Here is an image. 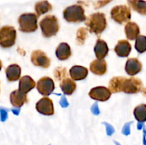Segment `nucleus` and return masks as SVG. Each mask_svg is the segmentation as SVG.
Returning a JSON list of instances; mask_svg holds the SVG:
<instances>
[{
  "label": "nucleus",
  "instance_id": "nucleus-30",
  "mask_svg": "<svg viewBox=\"0 0 146 145\" xmlns=\"http://www.w3.org/2000/svg\"><path fill=\"white\" fill-rule=\"evenodd\" d=\"M130 125L131 124L130 123H127L126 125L124 126V127L123 128V130H122V133L125 136H128L131 134V130H130Z\"/></svg>",
  "mask_w": 146,
  "mask_h": 145
},
{
  "label": "nucleus",
  "instance_id": "nucleus-24",
  "mask_svg": "<svg viewBox=\"0 0 146 145\" xmlns=\"http://www.w3.org/2000/svg\"><path fill=\"white\" fill-rule=\"evenodd\" d=\"M128 2L134 11H137L141 15H145L146 2L144 0H128Z\"/></svg>",
  "mask_w": 146,
  "mask_h": 145
},
{
  "label": "nucleus",
  "instance_id": "nucleus-5",
  "mask_svg": "<svg viewBox=\"0 0 146 145\" xmlns=\"http://www.w3.org/2000/svg\"><path fill=\"white\" fill-rule=\"evenodd\" d=\"M38 16L34 13H25L19 17L18 23L19 24V30L24 33L34 32L38 28L37 24Z\"/></svg>",
  "mask_w": 146,
  "mask_h": 145
},
{
  "label": "nucleus",
  "instance_id": "nucleus-12",
  "mask_svg": "<svg viewBox=\"0 0 146 145\" xmlns=\"http://www.w3.org/2000/svg\"><path fill=\"white\" fill-rule=\"evenodd\" d=\"M143 65L137 58H128L126 61L125 71L129 75H135L142 71Z\"/></svg>",
  "mask_w": 146,
  "mask_h": 145
},
{
  "label": "nucleus",
  "instance_id": "nucleus-32",
  "mask_svg": "<svg viewBox=\"0 0 146 145\" xmlns=\"http://www.w3.org/2000/svg\"><path fill=\"white\" fill-rule=\"evenodd\" d=\"M60 104L63 106V107H66L68 105V102H67V100L65 99V98H63L62 100L60 102Z\"/></svg>",
  "mask_w": 146,
  "mask_h": 145
},
{
  "label": "nucleus",
  "instance_id": "nucleus-23",
  "mask_svg": "<svg viewBox=\"0 0 146 145\" xmlns=\"http://www.w3.org/2000/svg\"><path fill=\"white\" fill-rule=\"evenodd\" d=\"M34 8H35L36 16L38 17L41 14H46V13L51 11L52 10V5L47 0H43V1H40L36 3Z\"/></svg>",
  "mask_w": 146,
  "mask_h": 145
},
{
  "label": "nucleus",
  "instance_id": "nucleus-8",
  "mask_svg": "<svg viewBox=\"0 0 146 145\" xmlns=\"http://www.w3.org/2000/svg\"><path fill=\"white\" fill-rule=\"evenodd\" d=\"M31 61L35 66L43 68H48L51 65V59L41 50L33 51L31 55Z\"/></svg>",
  "mask_w": 146,
  "mask_h": 145
},
{
  "label": "nucleus",
  "instance_id": "nucleus-3",
  "mask_svg": "<svg viewBox=\"0 0 146 145\" xmlns=\"http://www.w3.org/2000/svg\"><path fill=\"white\" fill-rule=\"evenodd\" d=\"M40 28L42 35L46 38L56 36L59 30V24L56 16L54 15H46L40 21Z\"/></svg>",
  "mask_w": 146,
  "mask_h": 145
},
{
  "label": "nucleus",
  "instance_id": "nucleus-31",
  "mask_svg": "<svg viewBox=\"0 0 146 145\" xmlns=\"http://www.w3.org/2000/svg\"><path fill=\"white\" fill-rule=\"evenodd\" d=\"M1 120L4 121L7 117V113L6 112V111L1 110Z\"/></svg>",
  "mask_w": 146,
  "mask_h": 145
},
{
  "label": "nucleus",
  "instance_id": "nucleus-7",
  "mask_svg": "<svg viewBox=\"0 0 146 145\" xmlns=\"http://www.w3.org/2000/svg\"><path fill=\"white\" fill-rule=\"evenodd\" d=\"M111 16L113 20L119 24L128 22L131 18V9L126 5L115 6L111 9Z\"/></svg>",
  "mask_w": 146,
  "mask_h": 145
},
{
  "label": "nucleus",
  "instance_id": "nucleus-19",
  "mask_svg": "<svg viewBox=\"0 0 146 145\" xmlns=\"http://www.w3.org/2000/svg\"><path fill=\"white\" fill-rule=\"evenodd\" d=\"M72 55L71 49L67 43H61L56 49V55L60 61H66Z\"/></svg>",
  "mask_w": 146,
  "mask_h": 145
},
{
  "label": "nucleus",
  "instance_id": "nucleus-13",
  "mask_svg": "<svg viewBox=\"0 0 146 145\" xmlns=\"http://www.w3.org/2000/svg\"><path fill=\"white\" fill-rule=\"evenodd\" d=\"M27 101V94L23 93L19 90H15L10 94V102L14 107H21Z\"/></svg>",
  "mask_w": 146,
  "mask_h": 145
},
{
  "label": "nucleus",
  "instance_id": "nucleus-15",
  "mask_svg": "<svg viewBox=\"0 0 146 145\" xmlns=\"http://www.w3.org/2000/svg\"><path fill=\"white\" fill-rule=\"evenodd\" d=\"M131 44L127 40H121L118 42L115 46L114 51L117 55L119 57H128L131 53Z\"/></svg>",
  "mask_w": 146,
  "mask_h": 145
},
{
  "label": "nucleus",
  "instance_id": "nucleus-1",
  "mask_svg": "<svg viewBox=\"0 0 146 145\" xmlns=\"http://www.w3.org/2000/svg\"><path fill=\"white\" fill-rule=\"evenodd\" d=\"M108 89L112 93L123 92L127 94H136L143 90V85L138 78L115 76L110 80Z\"/></svg>",
  "mask_w": 146,
  "mask_h": 145
},
{
  "label": "nucleus",
  "instance_id": "nucleus-28",
  "mask_svg": "<svg viewBox=\"0 0 146 145\" xmlns=\"http://www.w3.org/2000/svg\"><path fill=\"white\" fill-rule=\"evenodd\" d=\"M87 36H88L87 28H84V27L78 28L76 34V43L78 45H83L85 43Z\"/></svg>",
  "mask_w": 146,
  "mask_h": 145
},
{
  "label": "nucleus",
  "instance_id": "nucleus-29",
  "mask_svg": "<svg viewBox=\"0 0 146 145\" xmlns=\"http://www.w3.org/2000/svg\"><path fill=\"white\" fill-rule=\"evenodd\" d=\"M106 134L108 136H111L115 132V129L111 125H108V123L106 124Z\"/></svg>",
  "mask_w": 146,
  "mask_h": 145
},
{
  "label": "nucleus",
  "instance_id": "nucleus-14",
  "mask_svg": "<svg viewBox=\"0 0 146 145\" xmlns=\"http://www.w3.org/2000/svg\"><path fill=\"white\" fill-rule=\"evenodd\" d=\"M90 71L97 75H104L107 72V63L104 59H96L90 64Z\"/></svg>",
  "mask_w": 146,
  "mask_h": 145
},
{
  "label": "nucleus",
  "instance_id": "nucleus-16",
  "mask_svg": "<svg viewBox=\"0 0 146 145\" xmlns=\"http://www.w3.org/2000/svg\"><path fill=\"white\" fill-rule=\"evenodd\" d=\"M88 70L86 67L81 65H74L70 69L69 74L73 80H81L86 78Z\"/></svg>",
  "mask_w": 146,
  "mask_h": 145
},
{
  "label": "nucleus",
  "instance_id": "nucleus-27",
  "mask_svg": "<svg viewBox=\"0 0 146 145\" xmlns=\"http://www.w3.org/2000/svg\"><path fill=\"white\" fill-rule=\"evenodd\" d=\"M68 77V74L67 72V70L64 67H58L54 70V78L58 82H61Z\"/></svg>",
  "mask_w": 146,
  "mask_h": 145
},
{
  "label": "nucleus",
  "instance_id": "nucleus-9",
  "mask_svg": "<svg viewBox=\"0 0 146 145\" xmlns=\"http://www.w3.org/2000/svg\"><path fill=\"white\" fill-rule=\"evenodd\" d=\"M37 90L41 95L48 96L52 93L55 88L54 80L49 77H43L40 78L36 84Z\"/></svg>",
  "mask_w": 146,
  "mask_h": 145
},
{
  "label": "nucleus",
  "instance_id": "nucleus-26",
  "mask_svg": "<svg viewBox=\"0 0 146 145\" xmlns=\"http://www.w3.org/2000/svg\"><path fill=\"white\" fill-rule=\"evenodd\" d=\"M145 36H138L136 38H135V48L136 51H138L139 53H143L145 51L146 47H145Z\"/></svg>",
  "mask_w": 146,
  "mask_h": 145
},
{
  "label": "nucleus",
  "instance_id": "nucleus-6",
  "mask_svg": "<svg viewBox=\"0 0 146 145\" xmlns=\"http://www.w3.org/2000/svg\"><path fill=\"white\" fill-rule=\"evenodd\" d=\"M17 31L11 26H4L0 28V46L3 48H11L15 44Z\"/></svg>",
  "mask_w": 146,
  "mask_h": 145
},
{
  "label": "nucleus",
  "instance_id": "nucleus-11",
  "mask_svg": "<svg viewBox=\"0 0 146 145\" xmlns=\"http://www.w3.org/2000/svg\"><path fill=\"white\" fill-rule=\"evenodd\" d=\"M88 95L91 98L97 101L105 102L111 96V92L108 88L104 86H97L90 90Z\"/></svg>",
  "mask_w": 146,
  "mask_h": 145
},
{
  "label": "nucleus",
  "instance_id": "nucleus-10",
  "mask_svg": "<svg viewBox=\"0 0 146 145\" xmlns=\"http://www.w3.org/2000/svg\"><path fill=\"white\" fill-rule=\"evenodd\" d=\"M36 109L38 112L44 115L51 116L54 114V107L52 100L47 97L41 98L37 102L36 104Z\"/></svg>",
  "mask_w": 146,
  "mask_h": 145
},
{
  "label": "nucleus",
  "instance_id": "nucleus-17",
  "mask_svg": "<svg viewBox=\"0 0 146 145\" xmlns=\"http://www.w3.org/2000/svg\"><path fill=\"white\" fill-rule=\"evenodd\" d=\"M36 86V82L29 75H24L19 78V90L23 93H28L29 91L34 89Z\"/></svg>",
  "mask_w": 146,
  "mask_h": 145
},
{
  "label": "nucleus",
  "instance_id": "nucleus-22",
  "mask_svg": "<svg viewBox=\"0 0 146 145\" xmlns=\"http://www.w3.org/2000/svg\"><path fill=\"white\" fill-rule=\"evenodd\" d=\"M60 88L65 95H71L76 89V84L71 78H65L60 82Z\"/></svg>",
  "mask_w": 146,
  "mask_h": 145
},
{
  "label": "nucleus",
  "instance_id": "nucleus-4",
  "mask_svg": "<svg viewBox=\"0 0 146 145\" xmlns=\"http://www.w3.org/2000/svg\"><path fill=\"white\" fill-rule=\"evenodd\" d=\"M63 15L64 19L69 23H80L86 18L84 7L78 4L66 7L63 12Z\"/></svg>",
  "mask_w": 146,
  "mask_h": 145
},
{
  "label": "nucleus",
  "instance_id": "nucleus-25",
  "mask_svg": "<svg viewBox=\"0 0 146 145\" xmlns=\"http://www.w3.org/2000/svg\"><path fill=\"white\" fill-rule=\"evenodd\" d=\"M134 116L139 122H144L146 120V105L141 104L138 105L133 110Z\"/></svg>",
  "mask_w": 146,
  "mask_h": 145
},
{
  "label": "nucleus",
  "instance_id": "nucleus-2",
  "mask_svg": "<svg viewBox=\"0 0 146 145\" xmlns=\"http://www.w3.org/2000/svg\"><path fill=\"white\" fill-rule=\"evenodd\" d=\"M85 24L90 32L99 36L105 31L107 27V21L105 14L102 12L94 13L86 18Z\"/></svg>",
  "mask_w": 146,
  "mask_h": 145
},
{
  "label": "nucleus",
  "instance_id": "nucleus-35",
  "mask_svg": "<svg viewBox=\"0 0 146 145\" xmlns=\"http://www.w3.org/2000/svg\"><path fill=\"white\" fill-rule=\"evenodd\" d=\"M1 68H2V63H1V60H0V71L1 70Z\"/></svg>",
  "mask_w": 146,
  "mask_h": 145
},
{
  "label": "nucleus",
  "instance_id": "nucleus-18",
  "mask_svg": "<svg viewBox=\"0 0 146 145\" xmlns=\"http://www.w3.org/2000/svg\"><path fill=\"white\" fill-rule=\"evenodd\" d=\"M108 48L107 43L101 38L97 40L96 45L94 46V53L98 59H104L108 53Z\"/></svg>",
  "mask_w": 146,
  "mask_h": 145
},
{
  "label": "nucleus",
  "instance_id": "nucleus-34",
  "mask_svg": "<svg viewBox=\"0 0 146 145\" xmlns=\"http://www.w3.org/2000/svg\"><path fill=\"white\" fill-rule=\"evenodd\" d=\"M114 143L115 144V145H121V144L119 143V142H116V141H114Z\"/></svg>",
  "mask_w": 146,
  "mask_h": 145
},
{
  "label": "nucleus",
  "instance_id": "nucleus-21",
  "mask_svg": "<svg viewBox=\"0 0 146 145\" xmlns=\"http://www.w3.org/2000/svg\"><path fill=\"white\" fill-rule=\"evenodd\" d=\"M125 33L128 40H135L139 36L140 28L138 24L133 21H128L125 26Z\"/></svg>",
  "mask_w": 146,
  "mask_h": 145
},
{
  "label": "nucleus",
  "instance_id": "nucleus-33",
  "mask_svg": "<svg viewBox=\"0 0 146 145\" xmlns=\"http://www.w3.org/2000/svg\"><path fill=\"white\" fill-rule=\"evenodd\" d=\"M110 1H111V0H104V1H100V2H98V7H102V6L105 5L106 4H107L108 2H109Z\"/></svg>",
  "mask_w": 146,
  "mask_h": 145
},
{
  "label": "nucleus",
  "instance_id": "nucleus-20",
  "mask_svg": "<svg viewBox=\"0 0 146 145\" xmlns=\"http://www.w3.org/2000/svg\"><path fill=\"white\" fill-rule=\"evenodd\" d=\"M5 72L8 81L14 82V81L18 80L21 76V67L17 64H11L6 68Z\"/></svg>",
  "mask_w": 146,
  "mask_h": 145
},
{
  "label": "nucleus",
  "instance_id": "nucleus-36",
  "mask_svg": "<svg viewBox=\"0 0 146 145\" xmlns=\"http://www.w3.org/2000/svg\"><path fill=\"white\" fill-rule=\"evenodd\" d=\"M0 92H1V88H0Z\"/></svg>",
  "mask_w": 146,
  "mask_h": 145
}]
</instances>
